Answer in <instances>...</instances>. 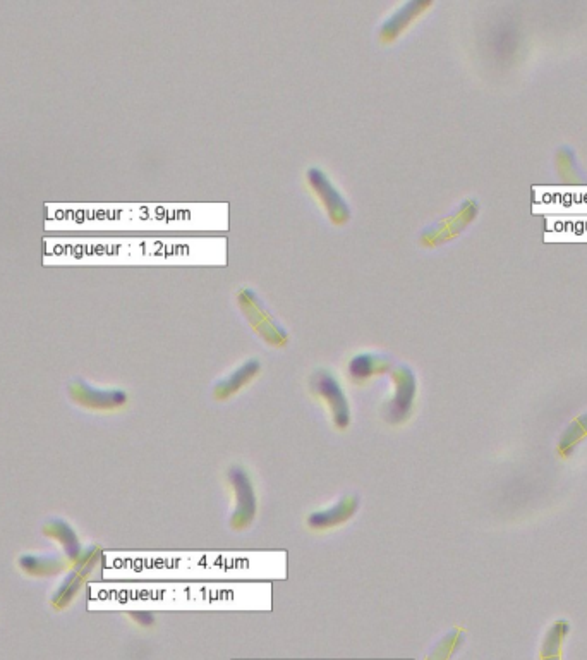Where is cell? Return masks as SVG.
I'll list each match as a JSON object with an SVG mask.
<instances>
[{"label":"cell","mask_w":587,"mask_h":660,"mask_svg":"<svg viewBox=\"0 0 587 660\" xmlns=\"http://www.w3.org/2000/svg\"><path fill=\"white\" fill-rule=\"evenodd\" d=\"M430 7H433V2H430V0H411V2L402 4L399 9H395L394 13L383 21L378 38L383 43L394 42L416 19L421 18Z\"/></svg>","instance_id":"9"},{"label":"cell","mask_w":587,"mask_h":660,"mask_svg":"<svg viewBox=\"0 0 587 660\" xmlns=\"http://www.w3.org/2000/svg\"><path fill=\"white\" fill-rule=\"evenodd\" d=\"M260 373L261 361L258 358H249V360L244 361L243 365L234 368L229 375H225V377L218 380L215 387H213V398L217 401H229L236 394L244 391L251 382H255Z\"/></svg>","instance_id":"11"},{"label":"cell","mask_w":587,"mask_h":660,"mask_svg":"<svg viewBox=\"0 0 587 660\" xmlns=\"http://www.w3.org/2000/svg\"><path fill=\"white\" fill-rule=\"evenodd\" d=\"M21 569L31 576L57 575L64 568V563L57 556H26L19 559Z\"/></svg>","instance_id":"15"},{"label":"cell","mask_w":587,"mask_h":660,"mask_svg":"<svg viewBox=\"0 0 587 660\" xmlns=\"http://www.w3.org/2000/svg\"><path fill=\"white\" fill-rule=\"evenodd\" d=\"M237 305L251 329L273 348H284L289 343V334L273 313L268 310L260 296L253 289L244 288L237 293Z\"/></svg>","instance_id":"3"},{"label":"cell","mask_w":587,"mask_h":660,"mask_svg":"<svg viewBox=\"0 0 587 660\" xmlns=\"http://www.w3.org/2000/svg\"><path fill=\"white\" fill-rule=\"evenodd\" d=\"M309 391L327 406L333 427L337 430L351 427V404L337 375H333L327 368H318L309 377Z\"/></svg>","instance_id":"2"},{"label":"cell","mask_w":587,"mask_h":660,"mask_svg":"<svg viewBox=\"0 0 587 660\" xmlns=\"http://www.w3.org/2000/svg\"><path fill=\"white\" fill-rule=\"evenodd\" d=\"M308 178L309 188L313 190L316 198L320 200L321 205L327 212L328 219L335 226H344L351 220V207L345 200L339 188L332 183V179L328 178L325 171H321L320 167H311L306 172Z\"/></svg>","instance_id":"6"},{"label":"cell","mask_w":587,"mask_h":660,"mask_svg":"<svg viewBox=\"0 0 587 660\" xmlns=\"http://www.w3.org/2000/svg\"><path fill=\"white\" fill-rule=\"evenodd\" d=\"M462 640H464V630L462 628H454V630L448 631L428 650V654L424 655L423 660H452L455 652L462 645Z\"/></svg>","instance_id":"16"},{"label":"cell","mask_w":587,"mask_h":660,"mask_svg":"<svg viewBox=\"0 0 587 660\" xmlns=\"http://www.w3.org/2000/svg\"><path fill=\"white\" fill-rule=\"evenodd\" d=\"M584 437H587V413L575 418L574 422L570 423L569 428L563 432L560 446H558L560 456H569L574 446H577Z\"/></svg>","instance_id":"18"},{"label":"cell","mask_w":587,"mask_h":660,"mask_svg":"<svg viewBox=\"0 0 587 660\" xmlns=\"http://www.w3.org/2000/svg\"><path fill=\"white\" fill-rule=\"evenodd\" d=\"M569 633L570 624L565 619H557L551 624L541 643L539 660H563V642Z\"/></svg>","instance_id":"13"},{"label":"cell","mask_w":587,"mask_h":660,"mask_svg":"<svg viewBox=\"0 0 587 660\" xmlns=\"http://www.w3.org/2000/svg\"><path fill=\"white\" fill-rule=\"evenodd\" d=\"M95 554H98V552H95V549H91L90 552H86L85 556H83V561H81V557H79V563H76L78 564V568H76L73 575L69 576V578L62 583L61 588H59V593L55 595V599H52L55 607H66V605L73 600L74 595L78 593L79 587L83 585V581L86 580V576L90 573V569L95 566V563H93V557H95Z\"/></svg>","instance_id":"12"},{"label":"cell","mask_w":587,"mask_h":660,"mask_svg":"<svg viewBox=\"0 0 587 660\" xmlns=\"http://www.w3.org/2000/svg\"><path fill=\"white\" fill-rule=\"evenodd\" d=\"M230 490H232V513L229 525L236 532H244L253 525L258 514V495H256L255 482L249 471L243 465L230 466L227 471Z\"/></svg>","instance_id":"4"},{"label":"cell","mask_w":587,"mask_h":660,"mask_svg":"<svg viewBox=\"0 0 587 660\" xmlns=\"http://www.w3.org/2000/svg\"><path fill=\"white\" fill-rule=\"evenodd\" d=\"M555 169H557L558 178L565 181V183H581L584 179L581 167L577 164L575 152L567 145L558 148L557 157H555Z\"/></svg>","instance_id":"17"},{"label":"cell","mask_w":587,"mask_h":660,"mask_svg":"<svg viewBox=\"0 0 587 660\" xmlns=\"http://www.w3.org/2000/svg\"><path fill=\"white\" fill-rule=\"evenodd\" d=\"M479 202L476 198H467L457 205L454 212L447 217L436 220L435 224L424 229L421 234V243L424 246H440L457 238L473 224L479 214Z\"/></svg>","instance_id":"5"},{"label":"cell","mask_w":587,"mask_h":660,"mask_svg":"<svg viewBox=\"0 0 587 660\" xmlns=\"http://www.w3.org/2000/svg\"><path fill=\"white\" fill-rule=\"evenodd\" d=\"M390 356L376 351H364L352 356L347 363V375L354 385L370 384L371 380L392 372Z\"/></svg>","instance_id":"10"},{"label":"cell","mask_w":587,"mask_h":660,"mask_svg":"<svg viewBox=\"0 0 587 660\" xmlns=\"http://www.w3.org/2000/svg\"><path fill=\"white\" fill-rule=\"evenodd\" d=\"M392 379V396L385 401L382 408L383 420L390 427L406 425L414 415L418 401V377L406 363H399L390 372Z\"/></svg>","instance_id":"1"},{"label":"cell","mask_w":587,"mask_h":660,"mask_svg":"<svg viewBox=\"0 0 587 660\" xmlns=\"http://www.w3.org/2000/svg\"><path fill=\"white\" fill-rule=\"evenodd\" d=\"M73 398L76 403L83 404L90 410L114 411L128 404V394L122 389H100L95 385L79 380L74 384Z\"/></svg>","instance_id":"8"},{"label":"cell","mask_w":587,"mask_h":660,"mask_svg":"<svg viewBox=\"0 0 587 660\" xmlns=\"http://www.w3.org/2000/svg\"><path fill=\"white\" fill-rule=\"evenodd\" d=\"M359 508H361L359 495L345 494L339 501L333 502L332 506L309 514L306 525L313 532H330L349 523L358 514Z\"/></svg>","instance_id":"7"},{"label":"cell","mask_w":587,"mask_h":660,"mask_svg":"<svg viewBox=\"0 0 587 660\" xmlns=\"http://www.w3.org/2000/svg\"><path fill=\"white\" fill-rule=\"evenodd\" d=\"M43 532L47 533L50 538H55L59 540L64 549H66V554L71 561H78L79 557L83 556V550H81V544H79L78 535L74 532L73 528L69 523L62 520H52L45 525Z\"/></svg>","instance_id":"14"}]
</instances>
